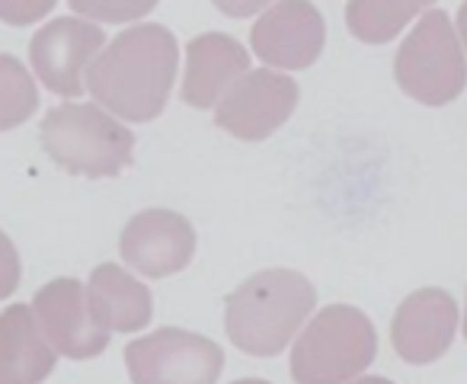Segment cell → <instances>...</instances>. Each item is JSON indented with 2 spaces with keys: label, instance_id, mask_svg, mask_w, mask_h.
Returning <instances> with one entry per match:
<instances>
[{
  "label": "cell",
  "instance_id": "cell-1",
  "mask_svg": "<svg viewBox=\"0 0 467 384\" xmlns=\"http://www.w3.org/2000/svg\"><path fill=\"white\" fill-rule=\"evenodd\" d=\"M180 46L157 23L119 33L87 67L84 87L103 109L125 122H150L163 112L176 84Z\"/></svg>",
  "mask_w": 467,
  "mask_h": 384
},
{
  "label": "cell",
  "instance_id": "cell-2",
  "mask_svg": "<svg viewBox=\"0 0 467 384\" xmlns=\"http://www.w3.org/2000/svg\"><path fill=\"white\" fill-rule=\"evenodd\" d=\"M317 305V292L301 273L266 269L227 298L224 327L231 343L247 356H279Z\"/></svg>",
  "mask_w": 467,
  "mask_h": 384
},
{
  "label": "cell",
  "instance_id": "cell-3",
  "mask_svg": "<svg viewBox=\"0 0 467 384\" xmlns=\"http://www.w3.org/2000/svg\"><path fill=\"white\" fill-rule=\"evenodd\" d=\"M42 148L74 176H119L131 163L135 138L99 103H61L42 119Z\"/></svg>",
  "mask_w": 467,
  "mask_h": 384
},
{
  "label": "cell",
  "instance_id": "cell-4",
  "mask_svg": "<svg viewBox=\"0 0 467 384\" xmlns=\"http://www.w3.org/2000/svg\"><path fill=\"white\" fill-rule=\"evenodd\" d=\"M375 327L358 307L330 305L305 327L292 349L298 384H349L375 358Z\"/></svg>",
  "mask_w": 467,
  "mask_h": 384
},
{
  "label": "cell",
  "instance_id": "cell-5",
  "mask_svg": "<svg viewBox=\"0 0 467 384\" xmlns=\"http://www.w3.org/2000/svg\"><path fill=\"white\" fill-rule=\"evenodd\" d=\"M397 84L422 106H445L461 97L467 84L464 46L448 14L429 7L403 39L394 58Z\"/></svg>",
  "mask_w": 467,
  "mask_h": 384
},
{
  "label": "cell",
  "instance_id": "cell-6",
  "mask_svg": "<svg viewBox=\"0 0 467 384\" xmlns=\"http://www.w3.org/2000/svg\"><path fill=\"white\" fill-rule=\"evenodd\" d=\"M125 365L131 384H214L224 352L208 337L163 327L125 346Z\"/></svg>",
  "mask_w": 467,
  "mask_h": 384
},
{
  "label": "cell",
  "instance_id": "cell-7",
  "mask_svg": "<svg viewBox=\"0 0 467 384\" xmlns=\"http://www.w3.org/2000/svg\"><path fill=\"white\" fill-rule=\"evenodd\" d=\"M298 106V84L279 67H250L214 103V122L241 141H263L288 122Z\"/></svg>",
  "mask_w": 467,
  "mask_h": 384
},
{
  "label": "cell",
  "instance_id": "cell-8",
  "mask_svg": "<svg viewBox=\"0 0 467 384\" xmlns=\"http://www.w3.org/2000/svg\"><path fill=\"white\" fill-rule=\"evenodd\" d=\"M106 46L103 29L84 16H58L29 42V61L42 84L58 97L84 93L87 67Z\"/></svg>",
  "mask_w": 467,
  "mask_h": 384
},
{
  "label": "cell",
  "instance_id": "cell-9",
  "mask_svg": "<svg viewBox=\"0 0 467 384\" xmlns=\"http://www.w3.org/2000/svg\"><path fill=\"white\" fill-rule=\"evenodd\" d=\"M327 26L311 0H275L250 29V46L263 65L305 71L324 52Z\"/></svg>",
  "mask_w": 467,
  "mask_h": 384
},
{
  "label": "cell",
  "instance_id": "cell-10",
  "mask_svg": "<svg viewBox=\"0 0 467 384\" xmlns=\"http://www.w3.org/2000/svg\"><path fill=\"white\" fill-rule=\"evenodd\" d=\"M33 314L58 356L93 358L109 346V330L97 324L78 279H55L33 298Z\"/></svg>",
  "mask_w": 467,
  "mask_h": 384
},
{
  "label": "cell",
  "instance_id": "cell-11",
  "mask_svg": "<svg viewBox=\"0 0 467 384\" xmlns=\"http://www.w3.org/2000/svg\"><path fill=\"white\" fill-rule=\"evenodd\" d=\"M119 250L135 273L148 279H167L189 266L195 254V231L176 212L150 209L125 224Z\"/></svg>",
  "mask_w": 467,
  "mask_h": 384
},
{
  "label": "cell",
  "instance_id": "cell-12",
  "mask_svg": "<svg viewBox=\"0 0 467 384\" xmlns=\"http://www.w3.org/2000/svg\"><path fill=\"white\" fill-rule=\"evenodd\" d=\"M458 330V305L441 288H420L394 314L390 343L410 365H429L445 356Z\"/></svg>",
  "mask_w": 467,
  "mask_h": 384
},
{
  "label": "cell",
  "instance_id": "cell-13",
  "mask_svg": "<svg viewBox=\"0 0 467 384\" xmlns=\"http://www.w3.org/2000/svg\"><path fill=\"white\" fill-rule=\"evenodd\" d=\"M250 71V55L237 39L224 33L195 36L186 46V74H182V103L192 109H214L224 90Z\"/></svg>",
  "mask_w": 467,
  "mask_h": 384
},
{
  "label": "cell",
  "instance_id": "cell-14",
  "mask_svg": "<svg viewBox=\"0 0 467 384\" xmlns=\"http://www.w3.org/2000/svg\"><path fill=\"white\" fill-rule=\"evenodd\" d=\"M52 343L29 305H10L0 314V384H42L55 368Z\"/></svg>",
  "mask_w": 467,
  "mask_h": 384
},
{
  "label": "cell",
  "instance_id": "cell-15",
  "mask_svg": "<svg viewBox=\"0 0 467 384\" xmlns=\"http://www.w3.org/2000/svg\"><path fill=\"white\" fill-rule=\"evenodd\" d=\"M87 305H90L97 324L109 333L144 330L150 324V311H154L148 288L112 263L93 269L90 285H87Z\"/></svg>",
  "mask_w": 467,
  "mask_h": 384
},
{
  "label": "cell",
  "instance_id": "cell-16",
  "mask_svg": "<svg viewBox=\"0 0 467 384\" xmlns=\"http://www.w3.org/2000/svg\"><path fill=\"white\" fill-rule=\"evenodd\" d=\"M439 0H349L346 4V26L365 46H384L397 39L403 29L422 16Z\"/></svg>",
  "mask_w": 467,
  "mask_h": 384
},
{
  "label": "cell",
  "instance_id": "cell-17",
  "mask_svg": "<svg viewBox=\"0 0 467 384\" xmlns=\"http://www.w3.org/2000/svg\"><path fill=\"white\" fill-rule=\"evenodd\" d=\"M39 109V87L29 67L14 55H0V131L29 122Z\"/></svg>",
  "mask_w": 467,
  "mask_h": 384
},
{
  "label": "cell",
  "instance_id": "cell-18",
  "mask_svg": "<svg viewBox=\"0 0 467 384\" xmlns=\"http://www.w3.org/2000/svg\"><path fill=\"white\" fill-rule=\"evenodd\" d=\"M67 4H71L74 14H80L84 20L112 23V26L135 23L157 7V0H67Z\"/></svg>",
  "mask_w": 467,
  "mask_h": 384
},
{
  "label": "cell",
  "instance_id": "cell-19",
  "mask_svg": "<svg viewBox=\"0 0 467 384\" xmlns=\"http://www.w3.org/2000/svg\"><path fill=\"white\" fill-rule=\"evenodd\" d=\"M58 0H0V23L7 26H29L46 20Z\"/></svg>",
  "mask_w": 467,
  "mask_h": 384
},
{
  "label": "cell",
  "instance_id": "cell-20",
  "mask_svg": "<svg viewBox=\"0 0 467 384\" xmlns=\"http://www.w3.org/2000/svg\"><path fill=\"white\" fill-rule=\"evenodd\" d=\"M16 285H20V256H16V247L10 244V237L0 231V301L14 295Z\"/></svg>",
  "mask_w": 467,
  "mask_h": 384
},
{
  "label": "cell",
  "instance_id": "cell-21",
  "mask_svg": "<svg viewBox=\"0 0 467 384\" xmlns=\"http://www.w3.org/2000/svg\"><path fill=\"white\" fill-rule=\"evenodd\" d=\"M212 4L231 20H247V16H256L266 7H273L275 0H212Z\"/></svg>",
  "mask_w": 467,
  "mask_h": 384
},
{
  "label": "cell",
  "instance_id": "cell-22",
  "mask_svg": "<svg viewBox=\"0 0 467 384\" xmlns=\"http://www.w3.org/2000/svg\"><path fill=\"white\" fill-rule=\"evenodd\" d=\"M458 39H461V46H464V52H467V0L458 7Z\"/></svg>",
  "mask_w": 467,
  "mask_h": 384
},
{
  "label": "cell",
  "instance_id": "cell-23",
  "mask_svg": "<svg viewBox=\"0 0 467 384\" xmlns=\"http://www.w3.org/2000/svg\"><path fill=\"white\" fill-rule=\"evenodd\" d=\"M352 384H394V381H388V378H378V375H362V378H356Z\"/></svg>",
  "mask_w": 467,
  "mask_h": 384
},
{
  "label": "cell",
  "instance_id": "cell-24",
  "mask_svg": "<svg viewBox=\"0 0 467 384\" xmlns=\"http://www.w3.org/2000/svg\"><path fill=\"white\" fill-rule=\"evenodd\" d=\"M234 384H269V381H260V378H244V381H234Z\"/></svg>",
  "mask_w": 467,
  "mask_h": 384
},
{
  "label": "cell",
  "instance_id": "cell-25",
  "mask_svg": "<svg viewBox=\"0 0 467 384\" xmlns=\"http://www.w3.org/2000/svg\"><path fill=\"white\" fill-rule=\"evenodd\" d=\"M464 339H467V311H464Z\"/></svg>",
  "mask_w": 467,
  "mask_h": 384
}]
</instances>
